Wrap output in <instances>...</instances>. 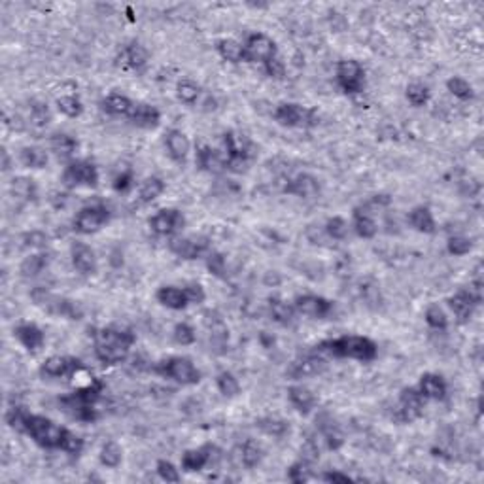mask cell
<instances>
[{
    "label": "cell",
    "instance_id": "6da1fadb",
    "mask_svg": "<svg viewBox=\"0 0 484 484\" xmlns=\"http://www.w3.org/2000/svg\"><path fill=\"white\" fill-rule=\"evenodd\" d=\"M136 335L127 328L108 325L95 333V356L104 365H118L127 360Z\"/></svg>",
    "mask_w": 484,
    "mask_h": 484
},
{
    "label": "cell",
    "instance_id": "7a4b0ae2",
    "mask_svg": "<svg viewBox=\"0 0 484 484\" xmlns=\"http://www.w3.org/2000/svg\"><path fill=\"white\" fill-rule=\"evenodd\" d=\"M318 354L333 357H348L357 362H373L378 354L377 344L369 337L363 335H344L339 339L323 341L316 346Z\"/></svg>",
    "mask_w": 484,
    "mask_h": 484
},
{
    "label": "cell",
    "instance_id": "3957f363",
    "mask_svg": "<svg viewBox=\"0 0 484 484\" xmlns=\"http://www.w3.org/2000/svg\"><path fill=\"white\" fill-rule=\"evenodd\" d=\"M102 390H104V384L99 378H93L86 386H78L72 394L60 397L59 405L76 420L95 422L97 420V410H95L93 405L99 401Z\"/></svg>",
    "mask_w": 484,
    "mask_h": 484
},
{
    "label": "cell",
    "instance_id": "277c9868",
    "mask_svg": "<svg viewBox=\"0 0 484 484\" xmlns=\"http://www.w3.org/2000/svg\"><path fill=\"white\" fill-rule=\"evenodd\" d=\"M23 433H27L34 443L40 444L42 449H60L63 451L70 430L55 424L49 418L27 412L25 420H23Z\"/></svg>",
    "mask_w": 484,
    "mask_h": 484
},
{
    "label": "cell",
    "instance_id": "5b68a950",
    "mask_svg": "<svg viewBox=\"0 0 484 484\" xmlns=\"http://www.w3.org/2000/svg\"><path fill=\"white\" fill-rule=\"evenodd\" d=\"M154 371L157 375L170 378V380H175L182 386H195V384L201 382V371L197 369V365L189 357H167V360L155 363Z\"/></svg>",
    "mask_w": 484,
    "mask_h": 484
},
{
    "label": "cell",
    "instance_id": "8992f818",
    "mask_svg": "<svg viewBox=\"0 0 484 484\" xmlns=\"http://www.w3.org/2000/svg\"><path fill=\"white\" fill-rule=\"evenodd\" d=\"M99 180H101V175H99V168L97 165L88 159H76V161H70L63 170V176H60V182L63 186H67L68 189L76 188H97L99 186Z\"/></svg>",
    "mask_w": 484,
    "mask_h": 484
},
{
    "label": "cell",
    "instance_id": "52a82bcc",
    "mask_svg": "<svg viewBox=\"0 0 484 484\" xmlns=\"http://www.w3.org/2000/svg\"><path fill=\"white\" fill-rule=\"evenodd\" d=\"M275 120L282 125V127H316L320 123L316 110L312 108L301 106L296 102H282L278 104L275 110Z\"/></svg>",
    "mask_w": 484,
    "mask_h": 484
},
{
    "label": "cell",
    "instance_id": "ba28073f",
    "mask_svg": "<svg viewBox=\"0 0 484 484\" xmlns=\"http://www.w3.org/2000/svg\"><path fill=\"white\" fill-rule=\"evenodd\" d=\"M481 301H483V282L477 278L475 282L469 284L467 289H462V291L449 297V307L454 312V316L458 318V322L464 323L473 316V312L481 305Z\"/></svg>",
    "mask_w": 484,
    "mask_h": 484
},
{
    "label": "cell",
    "instance_id": "9c48e42d",
    "mask_svg": "<svg viewBox=\"0 0 484 484\" xmlns=\"http://www.w3.org/2000/svg\"><path fill=\"white\" fill-rule=\"evenodd\" d=\"M223 148H225V168H233V170H242L248 163L250 155H252V148H250V140L244 135L233 133L229 131L223 135Z\"/></svg>",
    "mask_w": 484,
    "mask_h": 484
},
{
    "label": "cell",
    "instance_id": "30bf717a",
    "mask_svg": "<svg viewBox=\"0 0 484 484\" xmlns=\"http://www.w3.org/2000/svg\"><path fill=\"white\" fill-rule=\"evenodd\" d=\"M424 407H426V397L418 392V388H403L399 394L394 418L397 422L409 424L422 417Z\"/></svg>",
    "mask_w": 484,
    "mask_h": 484
},
{
    "label": "cell",
    "instance_id": "8fae6325",
    "mask_svg": "<svg viewBox=\"0 0 484 484\" xmlns=\"http://www.w3.org/2000/svg\"><path fill=\"white\" fill-rule=\"evenodd\" d=\"M110 222V210L104 204H89L76 214L74 229L81 235H93Z\"/></svg>",
    "mask_w": 484,
    "mask_h": 484
},
{
    "label": "cell",
    "instance_id": "7c38bea8",
    "mask_svg": "<svg viewBox=\"0 0 484 484\" xmlns=\"http://www.w3.org/2000/svg\"><path fill=\"white\" fill-rule=\"evenodd\" d=\"M337 83L344 93L357 95L365 88V70L357 60L344 59L337 65Z\"/></svg>",
    "mask_w": 484,
    "mask_h": 484
},
{
    "label": "cell",
    "instance_id": "4fadbf2b",
    "mask_svg": "<svg viewBox=\"0 0 484 484\" xmlns=\"http://www.w3.org/2000/svg\"><path fill=\"white\" fill-rule=\"evenodd\" d=\"M293 307H296V312L312 318V320H325L335 312L333 301L322 296H314V293H305V296L296 297Z\"/></svg>",
    "mask_w": 484,
    "mask_h": 484
},
{
    "label": "cell",
    "instance_id": "5bb4252c",
    "mask_svg": "<svg viewBox=\"0 0 484 484\" xmlns=\"http://www.w3.org/2000/svg\"><path fill=\"white\" fill-rule=\"evenodd\" d=\"M244 51H246V60L248 63H269L271 59H275L278 54L276 42L263 33L250 34L244 44Z\"/></svg>",
    "mask_w": 484,
    "mask_h": 484
},
{
    "label": "cell",
    "instance_id": "9a60e30c",
    "mask_svg": "<svg viewBox=\"0 0 484 484\" xmlns=\"http://www.w3.org/2000/svg\"><path fill=\"white\" fill-rule=\"evenodd\" d=\"M150 227L155 235L172 236L186 227V216L176 209H163L150 218Z\"/></svg>",
    "mask_w": 484,
    "mask_h": 484
},
{
    "label": "cell",
    "instance_id": "2e32d148",
    "mask_svg": "<svg viewBox=\"0 0 484 484\" xmlns=\"http://www.w3.org/2000/svg\"><path fill=\"white\" fill-rule=\"evenodd\" d=\"M168 248L175 256L191 261V259H199L209 252L210 242L204 236H176V239H170Z\"/></svg>",
    "mask_w": 484,
    "mask_h": 484
},
{
    "label": "cell",
    "instance_id": "e0dca14e",
    "mask_svg": "<svg viewBox=\"0 0 484 484\" xmlns=\"http://www.w3.org/2000/svg\"><path fill=\"white\" fill-rule=\"evenodd\" d=\"M83 365L78 357L72 356H51L42 363L40 375L46 378H67L76 377Z\"/></svg>",
    "mask_w": 484,
    "mask_h": 484
},
{
    "label": "cell",
    "instance_id": "ac0fdd59",
    "mask_svg": "<svg viewBox=\"0 0 484 484\" xmlns=\"http://www.w3.org/2000/svg\"><path fill=\"white\" fill-rule=\"evenodd\" d=\"M34 301L38 305H44V309H47L51 314H57V316L68 318V320H80L81 318V309L76 305L74 301L70 299H65V297H54L49 296L47 291H42V297L33 296Z\"/></svg>",
    "mask_w": 484,
    "mask_h": 484
},
{
    "label": "cell",
    "instance_id": "d6986e66",
    "mask_svg": "<svg viewBox=\"0 0 484 484\" xmlns=\"http://www.w3.org/2000/svg\"><path fill=\"white\" fill-rule=\"evenodd\" d=\"M323 369H325V360L322 357V354H318L314 350V352H310L307 356L299 357V360L291 363L288 375L293 378H307L314 377L318 373H322Z\"/></svg>",
    "mask_w": 484,
    "mask_h": 484
},
{
    "label": "cell",
    "instance_id": "ffe728a7",
    "mask_svg": "<svg viewBox=\"0 0 484 484\" xmlns=\"http://www.w3.org/2000/svg\"><path fill=\"white\" fill-rule=\"evenodd\" d=\"M284 191L288 195L299 197V199H314L320 193V182L312 175L302 172V175H297L291 180H288V184L284 186Z\"/></svg>",
    "mask_w": 484,
    "mask_h": 484
},
{
    "label": "cell",
    "instance_id": "44dd1931",
    "mask_svg": "<svg viewBox=\"0 0 484 484\" xmlns=\"http://www.w3.org/2000/svg\"><path fill=\"white\" fill-rule=\"evenodd\" d=\"M70 257H72V265L80 275L88 276L93 275L97 271V257L91 246L83 244V242H76L70 248Z\"/></svg>",
    "mask_w": 484,
    "mask_h": 484
},
{
    "label": "cell",
    "instance_id": "7402d4cb",
    "mask_svg": "<svg viewBox=\"0 0 484 484\" xmlns=\"http://www.w3.org/2000/svg\"><path fill=\"white\" fill-rule=\"evenodd\" d=\"M418 392L422 394L426 399H433V401H443L449 392L446 380L437 373H424L418 382Z\"/></svg>",
    "mask_w": 484,
    "mask_h": 484
},
{
    "label": "cell",
    "instance_id": "603a6c76",
    "mask_svg": "<svg viewBox=\"0 0 484 484\" xmlns=\"http://www.w3.org/2000/svg\"><path fill=\"white\" fill-rule=\"evenodd\" d=\"M165 148L172 161L184 163L189 155L188 136L184 135L180 129H170L165 133Z\"/></svg>",
    "mask_w": 484,
    "mask_h": 484
},
{
    "label": "cell",
    "instance_id": "cb8c5ba5",
    "mask_svg": "<svg viewBox=\"0 0 484 484\" xmlns=\"http://www.w3.org/2000/svg\"><path fill=\"white\" fill-rule=\"evenodd\" d=\"M14 335L29 352L40 350L44 346V343H46V335H44V331L36 323H21V325H17L14 330Z\"/></svg>",
    "mask_w": 484,
    "mask_h": 484
},
{
    "label": "cell",
    "instance_id": "d4e9b609",
    "mask_svg": "<svg viewBox=\"0 0 484 484\" xmlns=\"http://www.w3.org/2000/svg\"><path fill=\"white\" fill-rule=\"evenodd\" d=\"M129 120L133 125L142 129H155L161 121V112L157 110L152 104H146V102H136L133 112L129 114Z\"/></svg>",
    "mask_w": 484,
    "mask_h": 484
},
{
    "label": "cell",
    "instance_id": "484cf974",
    "mask_svg": "<svg viewBox=\"0 0 484 484\" xmlns=\"http://www.w3.org/2000/svg\"><path fill=\"white\" fill-rule=\"evenodd\" d=\"M216 451L214 444H204L201 449H193V451H188L184 456H182V469L188 471V473H197L201 471L207 464H210L212 460V452Z\"/></svg>",
    "mask_w": 484,
    "mask_h": 484
},
{
    "label": "cell",
    "instance_id": "4316f807",
    "mask_svg": "<svg viewBox=\"0 0 484 484\" xmlns=\"http://www.w3.org/2000/svg\"><path fill=\"white\" fill-rule=\"evenodd\" d=\"M157 301L161 302L163 307H167L170 310H182L189 305V299L186 296V289L176 288V286H163L157 289Z\"/></svg>",
    "mask_w": 484,
    "mask_h": 484
},
{
    "label": "cell",
    "instance_id": "83f0119b",
    "mask_svg": "<svg viewBox=\"0 0 484 484\" xmlns=\"http://www.w3.org/2000/svg\"><path fill=\"white\" fill-rule=\"evenodd\" d=\"M121 59H123V67L131 68V70H142V68L148 65L150 54L142 44L131 42L129 46L121 49Z\"/></svg>",
    "mask_w": 484,
    "mask_h": 484
},
{
    "label": "cell",
    "instance_id": "f1b7e54d",
    "mask_svg": "<svg viewBox=\"0 0 484 484\" xmlns=\"http://www.w3.org/2000/svg\"><path fill=\"white\" fill-rule=\"evenodd\" d=\"M197 165L201 170L210 172V175H218L225 170V159L210 146H201L197 150Z\"/></svg>",
    "mask_w": 484,
    "mask_h": 484
},
{
    "label": "cell",
    "instance_id": "f546056e",
    "mask_svg": "<svg viewBox=\"0 0 484 484\" xmlns=\"http://www.w3.org/2000/svg\"><path fill=\"white\" fill-rule=\"evenodd\" d=\"M288 399L301 414H309L310 410L316 407V396L305 386H289Z\"/></svg>",
    "mask_w": 484,
    "mask_h": 484
},
{
    "label": "cell",
    "instance_id": "4dcf8cb0",
    "mask_svg": "<svg viewBox=\"0 0 484 484\" xmlns=\"http://www.w3.org/2000/svg\"><path fill=\"white\" fill-rule=\"evenodd\" d=\"M10 193H12V197H14L19 204H29V202L36 201L38 189H36L34 180L19 176V178H14L12 184H10Z\"/></svg>",
    "mask_w": 484,
    "mask_h": 484
},
{
    "label": "cell",
    "instance_id": "1f68e13d",
    "mask_svg": "<svg viewBox=\"0 0 484 484\" xmlns=\"http://www.w3.org/2000/svg\"><path fill=\"white\" fill-rule=\"evenodd\" d=\"M407 220H409L410 227L418 233H426V235L435 233V220L428 207H414L407 216Z\"/></svg>",
    "mask_w": 484,
    "mask_h": 484
},
{
    "label": "cell",
    "instance_id": "d6a6232c",
    "mask_svg": "<svg viewBox=\"0 0 484 484\" xmlns=\"http://www.w3.org/2000/svg\"><path fill=\"white\" fill-rule=\"evenodd\" d=\"M135 104L136 102L131 101V99L125 97V95L112 93V95H108L106 99H102L101 108H102V112H106V114L110 115H125V118H129V114L133 112Z\"/></svg>",
    "mask_w": 484,
    "mask_h": 484
},
{
    "label": "cell",
    "instance_id": "836d02e7",
    "mask_svg": "<svg viewBox=\"0 0 484 484\" xmlns=\"http://www.w3.org/2000/svg\"><path fill=\"white\" fill-rule=\"evenodd\" d=\"M354 231H356L357 236H362V239H373V236L377 235V222H375V218L371 216L369 210L363 209V207L354 210Z\"/></svg>",
    "mask_w": 484,
    "mask_h": 484
},
{
    "label": "cell",
    "instance_id": "e575fe53",
    "mask_svg": "<svg viewBox=\"0 0 484 484\" xmlns=\"http://www.w3.org/2000/svg\"><path fill=\"white\" fill-rule=\"evenodd\" d=\"M49 146L59 159H70V157H74L76 150H78V140L67 133H55L49 140Z\"/></svg>",
    "mask_w": 484,
    "mask_h": 484
},
{
    "label": "cell",
    "instance_id": "d590c367",
    "mask_svg": "<svg viewBox=\"0 0 484 484\" xmlns=\"http://www.w3.org/2000/svg\"><path fill=\"white\" fill-rule=\"evenodd\" d=\"M218 54L223 60H227L231 65H239L242 60H246V51H244V46L241 42L233 40V38H223V40L218 42Z\"/></svg>",
    "mask_w": 484,
    "mask_h": 484
},
{
    "label": "cell",
    "instance_id": "8d00e7d4",
    "mask_svg": "<svg viewBox=\"0 0 484 484\" xmlns=\"http://www.w3.org/2000/svg\"><path fill=\"white\" fill-rule=\"evenodd\" d=\"M49 261L51 259H49V254H46V252H38V254L25 257L19 267L21 275L25 278H34V276H38L49 267Z\"/></svg>",
    "mask_w": 484,
    "mask_h": 484
},
{
    "label": "cell",
    "instance_id": "74e56055",
    "mask_svg": "<svg viewBox=\"0 0 484 484\" xmlns=\"http://www.w3.org/2000/svg\"><path fill=\"white\" fill-rule=\"evenodd\" d=\"M269 310H271V316H273V320L278 323H284V325L291 322L293 316H296V307H293V305H289V302H286L284 299H280V297H271Z\"/></svg>",
    "mask_w": 484,
    "mask_h": 484
},
{
    "label": "cell",
    "instance_id": "f35d334b",
    "mask_svg": "<svg viewBox=\"0 0 484 484\" xmlns=\"http://www.w3.org/2000/svg\"><path fill=\"white\" fill-rule=\"evenodd\" d=\"M19 161L27 168H44L47 165L46 150L38 146H25L19 152Z\"/></svg>",
    "mask_w": 484,
    "mask_h": 484
},
{
    "label": "cell",
    "instance_id": "ab89813d",
    "mask_svg": "<svg viewBox=\"0 0 484 484\" xmlns=\"http://www.w3.org/2000/svg\"><path fill=\"white\" fill-rule=\"evenodd\" d=\"M163 191H165V182L157 176H152L148 180L142 182L140 189H138V201L148 204V202L155 201L157 197H161Z\"/></svg>",
    "mask_w": 484,
    "mask_h": 484
},
{
    "label": "cell",
    "instance_id": "60d3db41",
    "mask_svg": "<svg viewBox=\"0 0 484 484\" xmlns=\"http://www.w3.org/2000/svg\"><path fill=\"white\" fill-rule=\"evenodd\" d=\"M202 95V89L197 86L195 81L191 80H182L178 81V86H176V97H178V101H182L184 104H197L199 102V99H201Z\"/></svg>",
    "mask_w": 484,
    "mask_h": 484
},
{
    "label": "cell",
    "instance_id": "b9f144b4",
    "mask_svg": "<svg viewBox=\"0 0 484 484\" xmlns=\"http://www.w3.org/2000/svg\"><path fill=\"white\" fill-rule=\"evenodd\" d=\"M241 464L244 465V467H248V469H252V467H256V465H259V462H261L263 458V451L261 446L256 443V441H252V439H248L246 443L241 444Z\"/></svg>",
    "mask_w": 484,
    "mask_h": 484
},
{
    "label": "cell",
    "instance_id": "7bdbcfd3",
    "mask_svg": "<svg viewBox=\"0 0 484 484\" xmlns=\"http://www.w3.org/2000/svg\"><path fill=\"white\" fill-rule=\"evenodd\" d=\"M216 386H218V390H220V394H222L223 397H236L239 394H241V384H239L235 375H233V373H229V371L218 373V377H216Z\"/></svg>",
    "mask_w": 484,
    "mask_h": 484
},
{
    "label": "cell",
    "instance_id": "ee69618b",
    "mask_svg": "<svg viewBox=\"0 0 484 484\" xmlns=\"http://www.w3.org/2000/svg\"><path fill=\"white\" fill-rule=\"evenodd\" d=\"M121 460H123V451H121L120 444L114 443V441H108V443L102 444V449H101L102 465H106V467H110V469H115V467L121 464Z\"/></svg>",
    "mask_w": 484,
    "mask_h": 484
},
{
    "label": "cell",
    "instance_id": "f6af8a7d",
    "mask_svg": "<svg viewBox=\"0 0 484 484\" xmlns=\"http://www.w3.org/2000/svg\"><path fill=\"white\" fill-rule=\"evenodd\" d=\"M446 89L456 99H460V101H469V99H473V95H475L473 86L467 80H464V78H460V76H452L451 80L446 81Z\"/></svg>",
    "mask_w": 484,
    "mask_h": 484
},
{
    "label": "cell",
    "instance_id": "bcb514c9",
    "mask_svg": "<svg viewBox=\"0 0 484 484\" xmlns=\"http://www.w3.org/2000/svg\"><path fill=\"white\" fill-rule=\"evenodd\" d=\"M57 110L67 118H78L83 112V104L76 95H63L57 99Z\"/></svg>",
    "mask_w": 484,
    "mask_h": 484
},
{
    "label": "cell",
    "instance_id": "7dc6e473",
    "mask_svg": "<svg viewBox=\"0 0 484 484\" xmlns=\"http://www.w3.org/2000/svg\"><path fill=\"white\" fill-rule=\"evenodd\" d=\"M424 318H426V323L430 325L431 330L444 331L446 328H449V318H446V314H444V310L441 309L439 305H435V302L426 309Z\"/></svg>",
    "mask_w": 484,
    "mask_h": 484
},
{
    "label": "cell",
    "instance_id": "c3c4849f",
    "mask_svg": "<svg viewBox=\"0 0 484 484\" xmlns=\"http://www.w3.org/2000/svg\"><path fill=\"white\" fill-rule=\"evenodd\" d=\"M49 121H51V112H49L46 102H31V123H33L34 127L44 129L46 125H49Z\"/></svg>",
    "mask_w": 484,
    "mask_h": 484
},
{
    "label": "cell",
    "instance_id": "681fc988",
    "mask_svg": "<svg viewBox=\"0 0 484 484\" xmlns=\"http://www.w3.org/2000/svg\"><path fill=\"white\" fill-rule=\"evenodd\" d=\"M405 95H407V101L417 108L428 104V101H430V89L424 83H410V86H407Z\"/></svg>",
    "mask_w": 484,
    "mask_h": 484
},
{
    "label": "cell",
    "instance_id": "f907efd6",
    "mask_svg": "<svg viewBox=\"0 0 484 484\" xmlns=\"http://www.w3.org/2000/svg\"><path fill=\"white\" fill-rule=\"evenodd\" d=\"M257 428L261 431H265L267 435H275V437H282L286 431H289V426L284 420H280V418H273V417H267V418H261L259 422H257Z\"/></svg>",
    "mask_w": 484,
    "mask_h": 484
},
{
    "label": "cell",
    "instance_id": "816d5d0a",
    "mask_svg": "<svg viewBox=\"0 0 484 484\" xmlns=\"http://www.w3.org/2000/svg\"><path fill=\"white\" fill-rule=\"evenodd\" d=\"M325 235L333 239V241H344L348 235V223L344 222L341 216H333L325 223Z\"/></svg>",
    "mask_w": 484,
    "mask_h": 484
},
{
    "label": "cell",
    "instance_id": "f5cc1de1",
    "mask_svg": "<svg viewBox=\"0 0 484 484\" xmlns=\"http://www.w3.org/2000/svg\"><path fill=\"white\" fill-rule=\"evenodd\" d=\"M446 248H449V252H451L452 256L462 257L469 254L471 248H473V242H471V239H467V236L456 235L449 239V242H446Z\"/></svg>",
    "mask_w": 484,
    "mask_h": 484
},
{
    "label": "cell",
    "instance_id": "db71d44e",
    "mask_svg": "<svg viewBox=\"0 0 484 484\" xmlns=\"http://www.w3.org/2000/svg\"><path fill=\"white\" fill-rule=\"evenodd\" d=\"M172 335H175L176 343L182 344V346H189V344H193L197 341L195 330H193V328H191V325L186 322L176 323Z\"/></svg>",
    "mask_w": 484,
    "mask_h": 484
},
{
    "label": "cell",
    "instance_id": "11a10c76",
    "mask_svg": "<svg viewBox=\"0 0 484 484\" xmlns=\"http://www.w3.org/2000/svg\"><path fill=\"white\" fill-rule=\"evenodd\" d=\"M312 477V473H310V464L309 462H305V460H299V462H296V464L291 465L288 469V478L291 481V483H307L309 478Z\"/></svg>",
    "mask_w": 484,
    "mask_h": 484
},
{
    "label": "cell",
    "instance_id": "9f6ffc18",
    "mask_svg": "<svg viewBox=\"0 0 484 484\" xmlns=\"http://www.w3.org/2000/svg\"><path fill=\"white\" fill-rule=\"evenodd\" d=\"M322 433H323V439H325V443H328V446H330L331 451H337V449H341V446H343L344 443L343 433L337 430V426H333V422L323 424Z\"/></svg>",
    "mask_w": 484,
    "mask_h": 484
},
{
    "label": "cell",
    "instance_id": "6f0895ef",
    "mask_svg": "<svg viewBox=\"0 0 484 484\" xmlns=\"http://www.w3.org/2000/svg\"><path fill=\"white\" fill-rule=\"evenodd\" d=\"M207 267L214 276L218 278H225V273H227V263H225V257L220 252H212L207 257Z\"/></svg>",
    "mask_w": 484,
    "mask_h": 484
},
{
    "label": "cell",
    "instance_id": "680465c9",
    "mask_svg": "<svg viewBox=\"0 0 484 484\" xmlns=\"http://www.w3.org/2000/svg\"><path fill=\"white\" fill-rule=\"evenodd\" d=\"M157 475L167 481V483H178L180 481V471L176 469L175 464H170L167 460H159L157 462Z\"/></svg>",
    "mask_w": 484,
    "mask_h": 484
},
{
    "label": "cell",
    "instance_id": "91938a15",
    "mask_svg": "<svg viewBox=\"0 0 484 484\" xmlns=\"http://www.w3.org/2000/svg\"><path fill=\"white\" fill-rule=\"evenodd\" d=\"M21 242L25 248H46L47 236L42 231H31L21 236Z\"/></svg>",
    "mask_w": 484,
    "mask_h": 484
},
{
    "label": "cell",
    "instance_id": "94428289",
    "mask_svg": "<svg viewBox=\"0 0 484 484\" xmlns=\"http://www.w3.org/2000/svg\"><path fill=\"white\" fill-rule=\"evenodd\" d=\"M265 67V72L271 76V78H276V80H282L284 76H286V67H284V63L278 57H275V59H271L269 63H265L263 65Z\"/></svg>",
    "mask_w": 484,
    "mask_h": 484
},
{
    "label": "cell",
    "instance_id": "6125c7cd",
    "mask_svg": "<svg viewBox=\"0 0 484 484\" xmlns=\"http://www.w3.org/2000/svg\"><path fill=\"white\" fill-rule=\"evenodd\" d=\"M184 289H186V296H188L189 302H193V305H201L207 299V293H204V288H202L201 284H188Z\"/></svg>",
    "mask_w": 484,
    "mask_h": 484
},
{
    "label": "cell",
    "instance_id": "be15d7a7",
    "mask_svg": "<svg viewBox=\"0 0 484 484\" xmlns=\"http://www.w3.org/2000/svg\"><path fill=\"white\" fill-rule=\"evenodd\" d=\"M133 170H123L121 175L115 176L114 189L115 191H129V188L133 186Z\"/></svg>",
    "mask_w": 484,
    "mask_h": 484
},
{
    "label": "cell",
    "instance_id": "e7e4bbea",
    "mask_svg": "<svg viewBox=\"0 0 484 484\" xmlns=\"http://www.w3.org/2000/svg\"><path fill=\"white\" fill-rule=\"evenodd\" d=\"M323 481H328V483H350L352 478L341 473V471H328V473H323Z\"/></svg>",
    "mask_w": 484,
    "mask_h": 484
}]
</instances>
